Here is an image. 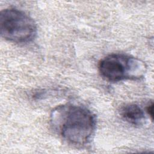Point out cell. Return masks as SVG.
<instances>
[{"label": "cell", "instance_id": "obj_3", "mask_svg": "<svg viewBox=\"0 0 154 154\" xmlns=\"http://www.w3.org/2000/svg\"><path fill=\"white\" fill-rule=\"evenodd\" d=\"M1 36L7 40L24 43L32 41L37 34V25L34 19L23 11L8 8L1 11Z\"/></svg>", "mask_w": 154, "mask_h": 154}, {"label": "cell", "instance_id": "obj_2", "mask_svg": "<svg viewBox=\"0 0 154 154\" xmlns=\"http://www.w3.org/2000/svg\"><path fill=\"white\" fill-rule=\"evenodd\" d=\"M98 69L100 75L110 82L138 79L146 72V65L141 60L123 54H112L100 60Z\"/></svg>", "mask_w": 154, "mask_h": 154}, {"label": "cell", "instance_id": "obj_1", "mask_svg": "<svg viewBox=\"0 0 154 154\" xmlns=\"http://www.w3.org/2000/svg\"><path fill=\"white\" fill-rule=\"evenodd\" d=\"M54 129L68 143L84 146L91 140L96 128V119L85 107L73 104L57 106L51 114Z\"/></svg>", "mask_w": 154, "mask_h": 154}, {"label": "cell", "instance_id": "obj_4", "mask_svg": "<svg viewBox=\"0 0 154 154\" xmlns=\"http://www.w3.org/2000/svg\"><path fill=\"white\" fill-rule=\"evenodd\" d=\"M120 115L125 120L134 125L141 124L145 119L143 110L134 103L123 106L120 109Z\"/></svg>", "mask_w": 154, "mask_h": 154}, {"label": "cell", "instance_id": "obj_5", "mask_svg": "<svg viewBox=\"0 0 154 154\" xmlns=\"http://www.w3.org/2000/svg\"><path fill=\"white\" fill-rule=\"evenodd\" d=\"M146 111L148 113V114L151 117V119H153V102H151V103L149 104L146 108Z\"/></svg>", "mask_w": 154, "mask_h": 154}]
</instances>
